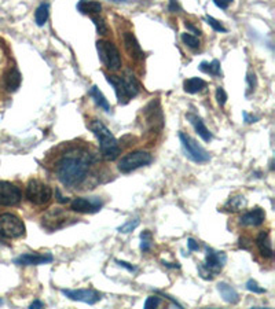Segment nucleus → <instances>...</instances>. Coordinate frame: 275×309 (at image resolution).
<instances>
[{"label": "nucleus", "mask_w": 275, "mask_h": 309, "mask_svg": "<svg viewBox=\"0 0 275 309\" xmlns=\"http://www.w3.org/2000/svg\"><path fill=\"white\" fill-rule=\"evenodd\" d=\"M216 100H218V103L222 106V107L226 105L227 94L226 91L223 90L222 87H218V90H216Z\"/></svg>", "instance_id": "f704fd0d"}, {"label": "nucleus", "mask_w": 275, "mask_h": 309, "mask_svg": "<svg viewBox=\"0 0 275 309\" xmlns=\"http://www.w3.org/2000/svg\"><path fill=\"white\" fill-rule=\"evenodd\" d=\"M122 81H124V88H125V94H127V98L132 99L134 97H137L140 91V85L139 82L135 79L134 74H127L122 77Z\"/></svg>", "instance_id": "aec40b11"}, {"label": "nucleus", "mask_w": 275, "mask_h": 309, "mask_svg": "<svg viewBox=\"0 0 275 309\" xmlns=\"http://www.w3.org/2000/svg\"><path fill=\"white\" fill-rule=\"evenodd\" d=\"M251 239H248V238H240V247H242V249H246V250H249L251 249Z\"/></svg>", "instance_id": "ea45409f"}, {"label": "nucleus", "mask_w": 275, "mask_h": 309, "mask_svg": "<svg viewBox=\"0 0 275 309\" xmlns=\"http://www.w3.org/2000/svg\"><path fill=\"white\" fill-rule=\"evenodd\" d=\"M105 77H106V80H107V82L113 85L114 92H116V97H117V99H119V103H120V105H125V103H128V100H130V99L127 98L122 77H120V76H114V74H105Z\"/></svg>", "instance_id": "dca6fc26"}, {"label": "nucleus", "mask_w": 275, "mask_h": 309, "mask_svg": "<svg viewBox=\"0 0 275 309\" xmlns=\"http://www.w3.org/2000/svg\"><path fill=\"white\" fill-rule=\"evenodd\" d=\"M88 95L91 98L94 99V102L97 103V106H99L101 109H103L106 113H110V105H109V102H107V99L103 97V94L99 91L97 85H94V87H91V90L88 91Z\"/></svg>", "instance_id": "5701e85b"}, {"label": "nucleus", "mask_w": 275, "mask_h": 309, "mask_svg": "<svg viewBox=\"0 0 275 309\" xmlns=\"http://www.w3.org/2000/svg\"><path fill=\"white\" fill-rule=\"evenodd\" d=\"M153 161V157L147 151H132L130 154L124 155L119 163V171L121 173H130L137 171L142 166H147Z\"/></svg>", "instance_id": "6e6552de"}, {"label": "nucleus", "mask_w": 275, "mask_h": 309, "mask_svg": "<svg viewBox=\"0 0 275 309\" xmlns=\"http://www.w3.org/2000/svg\"><path fill=\"white\" fill-rule=\"evenodd\" d=\"M187 247H189V252H195V250L200 249V244L193 238H189L187 239Z\"/></svg>", "instance_id": "e433bc0d"}, {"label": "nucleus", "mask_w": 275, "mask_h": 309, "mask_svg": "<svg viewBox=\"0 0 275 309\" xmlns=\"http://www.w3.org/2000/svg\"><path fill=\"white\" fill-rule=\"evenodd\" d=\"M186 28L189 29V31H191V32L194 33V34H201L200 29H197L194 25H191L190 22H186Z\"/></svg>", "instance_id": "c03bdc74"}, {"label": "nucleus", "mask_w": 275, "mask_h": 309, "mask_svg": "<svg viewBox=\"0 0 275 309\" xmlns=\"http://www.w3.org/2000/svg\"><path fill=\"white\" fill-rule=\"evenodd\" d=\"M162 265L167 267V268H180V264L179 262H167V261H162Z\"/></svg>", "instance_id": "37998d69"}, {"label": "nucleus", "mask_w": 275, "mask_h": 309, "mask_svg": "<svg viewBox=\"0 0 275 309\" xmlns=\"http://www.w3.org/2000/svg\"><path fill=\"white\" fill-rule=\"evenodd\" d=\"M21 190L10 181H0V205L16 206L21 202Z\"/></svg>", "instance_id": "1a4fd4ad"}, {"label": "nucleus", "mask_w": 275, "mask_h": 309, "mask_svg": "<svg viewBox=\"0 0 275 309\" xmlns=\"http://www.w3.org/2000/svg\"><path fill=\"white\" fill-rule=\"evenodd\" d=\"M89 130L94 132V135L99 140V148H101L102 157L107 161H114L120 155V146L113 133L99 120H92L89 122Z\"/></svg>", "instance_id": "f03ea898"}, {"label": "nucleus", "mask_w": 275, "mask_h": 309, "mask_svg": "<svg viewBox=\"0 0 275 309\" xmlns=\"http://www.w3.org/2000/svg\"><path fill=\"white\" fill-rule=\"evenodd\" d=\"M227 261V256L224 252H216L212 247H206V257L205 262L198 265V272L203 279L212 280L220 271L223 269Z\"/></svg>", "instance_id": "7ed1b4c3"}, {"label": "nucleus", "mask_w": 275, "mask_h": 309, "mask_svg": "<svg viewBox=\"0 0 275 309\" xmlns=\"http://www.w3.org/2000/svg\"><path fill=\"white\" fill-rule=\"evenodd\" d=\"M205 87H206V81H204L200 77H193L183 82V88L187 94H197V92L203 91Z\"/></svg>", "instance_id": "b1692460"}, {"label": "nucleus", "mask_w": 275, "mask_h": 309, "mask_svg": "<svg viewBox=\"0 0 275 309\" xmlns=\"http://www.w3.org/2000/svg\"><path fill=\"white\" fill-rule=\"evenodd\" d=\"M256 244L259 247L260 254L264 259H271L273 257L274 250H273V242H271V236H270L268 231H261L260 232L258 238H256Z\"/></svg>", "instance_id": "f3484780"}, {"label": "nucleus", "mask_w": 275, "mask_h": 309, "mask_svg": "<svg viewBox=\"0 0 275 309\" xmlns=\"http://www.w3.org/2000/svg\"><path fill=\"white\" fill-rule=\"evenodd\" d=\"M102 206H103V202L97 196L94 198L77 196L72 201L70 209L77 213H97L98 211H101Z\"/></svg>", "instance_id": "9b49d317"}, {"label": "nucleus", "mask_w": 275, "mask_h": 309, "mask_svg": "<svg viewBox=\"0 0 275 309\" xmlns=\"http://www.w3.org/2000/svg\"><path fill=\"white\" fill-rule=\"evenodd\" d=\"M200 70L204 73L210 74V76H220V62L218 59H213L212 62H201L200 64Z\"/></svg>", "instance_id": "a878e982"}, {"label": "nucleus", "mask_w": 275, "mask_h": 309, "mask_svg": "<svg viewBox=\"0 0 275 309\" xmlns=\"http://www.w3.org/2000/svg\"><path fill=\"white\" fill-rule=\"evenodd\" d=\"M152 246H153V234L149 229H145L140 234V250L143 253L149 252Z\"/></svg>", "instance_id": "cd10ccee"}, {"label": "nucleus", "mask_w": 275, "mask_h": 309, "mask_svg": "<svg viewBox=\"0 0 275 309\" xmlns=\"http://www.w3.org/2000/svg\"><path fill=\"white\" fill-rule=\"evenodd\" d=\"M116 262H117V264H119L120 267H122V268L128 269L130 272H137V267H134V265H131L130 262H127V261L116 260Z\"/></svg>", "instance_id": "58836bf2"}, {"label": "nucleus", "mask_w": 275, "mask_h": 309, "mask_svg": "<svg viewBox=\"0 0 275 309\" xmlns=\"http://www.w3.org/2000/svg\"><path fill=\"white\" fill-rule=\"evenodd\" d=\"M206 21H208V24L212 26V29L213 31H216V32H222V33H226L227 29L223 26V25L219 22L218 19H215L213 16H206Z\"/></svg>", "instance_id": "473e14b6"}, {"label": "nucleus", "mask_w": 275, "mask_h": 309, "mask_svg": "<svg viewBox=\"0 0 275 309\" xmlns=\"http://www.w3.org/2000/svg\"><path fill=\"white\" fill-rule=\"evenodd\" d=\"M25 234V224L22 220L13 213L0 214V235L14 239L21 238Z\"/></svg>", "instance_id": "423d86ee"}, {"label": "nucleus", "mask_w": 275, "mask_h": 309, "mask_svg": "<svg viewBox=\"0 0 275 309\" xmlns=\"http://www.w3.org/2000/svg\"><path fill=\"white\" fill-rule=\"evenodd\" d=\"M243 117H245V121L246 122H255L258 120V117H249L248 113H243Z\"/></svg>", "instance_id": "a18cd8bd"}, {"label": "nucleus", "mask_w": 275, "mask_h": 309, "mask_svg": "<svg viewBox=\"0 0 275 309\" xmlns=\"http://www.w3.org/2000/svg\"><path fill=\"white\" fill-rule=\"evenodd\" d=\"M231 1H233V0H213L215 6L219 8H222V10H227L228 6L231 4Z\"/></svg>", "instance_id": "4c0bfd02"}, {"label": "nucleus", "mask_w": 275, "mask_h": 309, "mask_svg": "<svg viewBox=\"0 0 275 309\" xmlns=\"http://www.w3.org/2000/svg\"><path fill=\"white\" fill-rule=\"evenodd\" d=\"M246 82H248V87H249V91H255L256 85H258V80H256V74L255 73H248V77H246Z\"/></svg>", "instance_id": "c9c22d12"}, {"label": "nucleus", "mask_w": 275, "mask_h": 309, "mask_svg": "<svg viewBox=\"0 0 275 309\" xmlns=\"http://www.w3.org/2000/svg\"><path fill=\"white\" fill-rule=\"evenodd\" d=\"M77 10L81 14H98L101 13L102 6L99 1H94V0H80L77 3Z\"/></svg>", "instance_id": "4be33fe9"}, {"label": "nucleus", "mask_w": 275, "mask_h": 309, "mask_svg": "<svg viewBox=\"0 0 275 309\" xmlns=\"http://www.w3.org/2000/svg\"><path fill=\"white\" fill-rule=\"evenodd\" d=\"M245 205H246V199H245V196L243 195H237V196H233V198H230L228 199V202L224 205V208H226L227 211H241L245 208Z\"/></svg>", "instance_id": "bb28decb"}, {"label": "nucleus", "mask_w": 275, "mask_h": 309, "mask_svg": "<svg viewBox=\"0 0 275 309\" xmlns=\"http://www.w3.org/2000/svg\"><path fill=\"white\" fill-rule=\"evenodd\" d=\"M97 49L99 59L103 65L112 70L116 72L121 67V57L117 47L114 46L112 41L107 40H98L97 41Z\"/></svg>", "instance_id": "20e7f679"}, {"label": "nucleus", "mask_w": 275, "mask_h": 309, "mask_svg": "<svg viewBox=\"0 0 275 309\" xmlns=\"http://www.w3.org/2000/svg\"><path fill=\"white\" fill-rule=\"evenodd\" d=\"M160 304H161V300H160L158 297H155V295H150V297H147V298H146L145 309L157 308V307H160Z\"/></svg>", "instance_id": "72a5a7b5"}, {"label": "nucleus", "mask_w": 275, "mask_h": 309, "mask_svg": "<svg viewBox=\"0 0 275 309\" xmlns=\"http://www.w3.org/2000/svg\"><path fill=\"white\" fill-rule=\"evenodd\" d=\"M50 16V3L49 1H43L39 7L36 8V13H34V22L37 26H43V25L47 22Z\"/></svg>", "instance_id": "393cba45"}, {"label": "nucleus", "mask_w": 275, "mask_h": 309, "mask_svg": "<svg viewBox=\"0 0 275 309\" xmlns=\"http://www.w3.org/2000/svg\"><path fill=\"white\" fill-rule=\"evenodd\" d=\"M218 292L227 304H237V302L240 301V294L237 293V290H235L233 286H230L226 282L218 283Z\"/></svg>", "instance_id": "6ab92c4d"}, {"label": "nucleus", "mask_w": 275, "mask_h": 309, "mask_svg": "<svg viewBox=\"0 0 275 309\" xmlns=\"http://www.w3.org/2000/svg\"><path fill=\"white\" fill-rule=\"evenodd\" d=\"M139 219H131L128 220L124 226H121V227H119V232H122V234H128V232H132L135 228L139 226Z\"/></svg>", "instance_id": "c756f323"}, {"label": "nucleus", "mask_w": 275, "mask_h": 309, "mask_svg": "<svg viewBox=\"0 0 275 309\" xmlns=\"http://www.w3.org/2000/svg\"><path fill=\"white\" fill-rule=\"evenodd\" d=\"M264 220H266V211L258 206L252 211L243 213L240 217V223L242 226H248V227H259L264 223Z\"/></svg>", "instance_id": "2eb2a0df"}, {"label": "nucleus", "mask_w": 275, "mask_h": 309, "mask_svg": "<svg viewBox=\"0 0 275 309\" xmlns=\"http://www.w3.org/2000/svg\"><path fill=\"white\" fill-rule=\"evenodd\" d=\"M68 214L65 211L54 208L50 211L46 213V216H43V226L50 229V231H55L58 228L65 227L68 224Z\"/></svg>", "instance_id": "ddd939ff"}, {"label": "nucleus", "mask_w": 275, "mask_h": 309, "mask_svg": "<svg viewBox=\"0 0 275 309\" xmlns=\"http://www.w3.org/2000/svg\"><path fill=\"white\" fill-rule=\"evenodd\" d=\"M171 13H178L180 11V7H179L178 1L176 0H170V7H168Z\"/></svg>", "instance_id": "a19ab883"}, {"label": "nucleus", "mask_w": 275, "mask_h": 309, "mask_svg": "<svg viewBox=\"0 0 275 309\" xmlns=\"http://www.w3.org/2000/svg\"><path fill=\"white\" fill-rule=\"evenodd\" d=\"M182 41L186 44L187 47H190V49H200V40L195 37L194 34H190V33H182Z\"/></svg>", "instance_id": "c85d7f7f"}, {"label": "nucleus", "mask_w": 275, "mask_h": 309, "mask_svg": "<svg viewBox=\"0 0 275 309\" xmlns=\"http://www.w3.org/2000/svg\"><path fill=\"white\" fill-rule=\"evenodd\" d=\"M92 163V157L88 151L74 148L62 155L57 163L55 173L58 180L65 187L80 186L88 176L89 168Z\"/></svg>", "instance_id": "f257e3e1"}, {"label": "nucleus", "mask_w": 275, "mask_h": 309, "mask_svg": "<svg viewBox=\"0 0 275 309\" xmlns=\"http://www.w3.org/2000/svg\"><path fill=\"white\" fill-rule=\"evenodd\" d=\"M61 293L72 301H80L84 302V304H88V305H94L98 301H101V298H102L101 293H98L97 290H92V289H79V290L62 289Z\"/></svg>", "instance_id": "9d476101"}, {"label": "nucleus", "mask_w": 275, "mask_h": 309, "mask_svg": "<svg viewBox=\"0 0 275 309\" xmlns=\"http://www.w3.org/2000/svg\"><path fill=\"white\" fill-rule=\"evenodd\" d=\"M113 1H119L120 3V1H128V0H113Z\"/></svg>", "instance_id": "49530a36"}, {"label": "nucleus", "mask_w": 275, "mask_h": 309, "mask_svg": "<svg viewBox=\"0 0 275 309\" xmlns=\"http://www.w3.org/2000/svg\"><path fill=\"white\" fill-rule=\"evenodd\" d=\"M186 117L187 120L191 122V125L194 127L195 132L198 133V136L203 139L204 142H210V140H212V133H210L209 130L205 127L204 121L198 117V115H195V114L193 113H189Z\"/></svg>", "instance_id": "a211bd4d"}, {"label": "nucleus", "mask_w": 275, "mask_h": 309, "mask_svg": "<svg viewBox=\"0 0 275 309\" xmlns=\"http://www.w3.org/2000/svg\"><path fill=\"white\" fill-rule=\"evenodd\" d=\"M29 308L31 309H40V308H44V302H41L40 300H34V301L29 305Z\"/></svg>", "instance_id": "79ce46f5"}, {"label": "nucleus", "mask_w": 275, "mask_h": 309, "mask_svg": "<svg viewBox=\"0 0 275 309\" xmlns=\"http://www.w3.org/2000/svg\"><path fill=\"white\" fill-rule=\"evenodd\" d=\"M245 286H246V289H248L249 292H252V293H256V294L266 293V289L260 287V286L258 285V282H256V280H253V279H249Z\"/></svg>", "instance_id": "2f4dec72"}, {"label": "nucleus", "mask_w": 275, "mask_h": 309, "mask_svg": "<svg viewBox=\"0 0 275 309\" xmlns=\"http://www.w3.org/2000/svg\"><path fill=\"white\" fill-rule=\"evenodd\" d=\"M4 82H6V88L11 92H14L19 88L21 85V73L17 67H11L4 77Z\"/></svg>", "instance_id": "412c9836"}, {"label": "nucleus", "mask_w": 275, "mask_h": 309, "mask_svg": "<svg viewBox=\"0 0 275 309\" xmlns=\"http://www.w3.org/2000/svg\"><path fill=\"white\" fill-rule=\"evenodd\" d=\"M1 304H3V300H0V305H1Z\"/></svg>", "instance_id": "de8ad7c7"}, {"label": "nucleus", "mask_w": 275, "mask_h": 309, "mask_svg": "<svg viewBox=\"0 0 275 309\" xmlns=\"http://www.w3.org/2000/svg\"><path fill=\"white\" fill-rule=\"evenodd\" d=\"M122 40H124L125 51H127V54L130 55V58H132L134 61H140V59H143L145 54H143V51L140 49L137 37L134 36V33L125 32L122 34Z\"/></svg>", "instance_id": "4468645a"}, {"label": "nucleus", "mask_w": 275, "mask_h": 309, "mask_svg": "<svg viewBox=\"0 0 275 309\" xmlns=\"http://www.w3.org/2000/svg\"><path fill=\"white\" fill-rule=\"evenodd\" d=\"M92 22L97 26V32L99 33V34H102V36L107 34L109 29H107V25H106V22L102 18H99V16H92Z\"/></svg>", "instance_id": "7c9ffc66"}, {"label": "nucleus", "mask_w": 275, "mask_h": 309, "mask_svg": "<svg viewBox=\"0 0 275 309\" xmlns=\"http://www.w3.org/2000/svg\"><path fill=\"white\" fill-rule=\"evenodd\" d=\"M179 139H180L182 147L185 150V154H186V157L190 161H193L195 163H204L209 161V154L190 135H187L185 132H180Z\"/></svg>", "instance_id": "0eeeda50"}, {"label": "nucleus", "mask_w": 275, "mask_h": 309, "mask_svg": "<svg viewBox=\"0 0 275 309\" xmlns=\"http://www.w3.org/2000/svg\"><path fill=\"white\" fill-rule=\"evenodd\" d=\"M54 260V256L51 253H24L14 260L17 265H43L50 264Z\"/></svg>", "instance_id": "f8f14e48"}, {"label": "nucleus", "mask_w": 275, "mask_h": 309, "mask_svg": "<svg viewBox=\"0 0 275 309\" xmlns=\"http://www.w3.org/2000/svg\"><path fill=\"white\" fill-rule=\"evenodd\" d=\"M25 195L31 204L36 205V206H43L50 202V199L52 196V190L49 184L43 183L40 180L32 179L26 186Z\"/></svg>", "instance_id": "39448f33"}]
</instances>
